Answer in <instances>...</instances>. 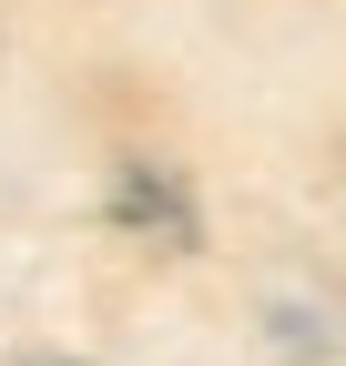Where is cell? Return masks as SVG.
<instances>
[{
    "mask_svg": "<svg viewBox=\"0 0 346 366\" xmlns=\"http://www.w3.org/2000/svg\"><path fill=\"white\" fill-rule=\"evenodd\" d=\"M112 214L133 224V234H163V244H194V204H184V183H173V173H153V163H133V173H122V194H112Z\"/></svg>",
    "mask_w": 346,
    "mask_h": 366,
    "instance_id": "cell-1",
    "label": "cell"
}]
</instances>
